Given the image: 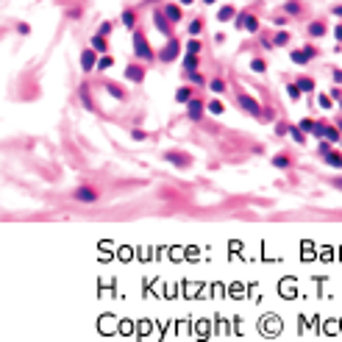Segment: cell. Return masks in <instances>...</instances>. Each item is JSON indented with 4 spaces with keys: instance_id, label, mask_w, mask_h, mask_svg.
Wrapping results in <instances>:
<instances>
[{
    "instance_id": "obj_1",
    "label": "cell",
    "mask_w": 342,
    "mask_h": 342,
    "mask_svg": "<svg viewBox=\"0 0 342 342\" xmlns=\"http://www.w3.org/2000/svg\"><path fill=\"white\" fill-rule=\"evenodd\" d=\"M134 56H137L139 61H147V64L159 58V53H153V48L147 45L145 31H139V28H134Z\"/></svg>"
},
{
    "instance_id": "obj_2",
    "label": "cell",
    "mask_w": 342,
    "mask_h": 342,
    "mask_svg": "<svg viewBox=\"0 0 342 342\" xmlns=\"http://www.w3.org/2000/svg\"><path fill=\"white\" fill-rule=\"evenodd\" d=\"M75 200V203H84V206H92V203H98L100 200V190L98 186H92V184H78L73 190V195H70Z\"/></svg>"
},
{
    "instance_id": "obj_3",
    "label": "cell",
    "mask_w": 342,
    "mask_h": 342,
    "mask_svg": "<svg viewBox=\"0 0 342 342\" xmlns=\"http://www.w3.org/2000/svg\"><path fill=\"white\" fill-rule=\"evenodd\" d=\"M234 25H237L239 31H247V34H259V28H262V22H259V17L253 14V11H237V20H234Z\"/></svg>"
},
{
    "instance_id": "obj_4",
    "label": "cell",
    "mask_w": 342,
    "mask_h": 342,
    "mask_svg": "<svg viewBox=\"0 0 342 342\" xmlns=\"http://www.w3.org/2000/svg\"><path fill=\"white\" fill-rule=\"evenodd\" d=\"M178 56H181V42H178L175 37H167L164 48L159 50V61H162V64H170V61H175Z\"/></svg>"
},
{
    "instance_id": "obj_5",
    "label": "cell",
    "mask_w": 342,
    "mask_h": 342,
    "mask_svg": "<svg viewBox=\"0 0 342 342\" xmlns=\"http://www.w3.org/2000/svg\"><path fill=\"white\" fill-rule=\"evenodd\" d=\"M237 106H239L242 111H247L251 117L262 120V111H264V109H262V103H259L256 98H251V95H245V92H242V95H237Z\"/></svg>"
},
{
    "instance_id": "obj_6",
    "label": "cell",
    "mask_w": 342,
    "mask_h": 342,
    "mask_svg": "<svg viewBox=\"0 0 342 342\" xmlns=\"http://www.w3.org/2000/svg\"><path fill=\"white\" fill-rule=\"evenodd\" d=\"M153 22H156V31H159V34H164V37H173L175 22L170 20L167 14H164V9H156V11H153Z\"/></svg>"
},
{
    "instance_id": "obj_7",
    "label": "cell",
    "mask_w": 342,
    "mask_h": 342,
    "mask_svg": "<svg viewBox=\"0 0 342 342\" xmlns=\"http://www.w3.org/2000/svg\"><path fill=\"white\" fill-rule=\"evenodd\" d=\"M98 61H100V53L92 48V45L81 50V70H84V73H92V70H98Z\"/></svg>"
},
{
    "instance_id": "obj_8",
    "label": "cell",
    "mask_w": 342,
    "mask_h": 342,
    "mask_svg": "<svg viewBox=\"0 0 342 342\" xmlns=\"http://www.w3.org/2000/svg\"><path fill=\"white\" fill-rule=\"evenodd\" d=\"M317 56V48L315 45H306V48H298V50H292L290 53V58H292V64H298V67H303V64H309L312 58Z\"/></svg>"
},
{
    "instance_id": "obj_9",
    "label": "cell",
    "mask_w": 342,
    "mask_h": 342,
    "mask_svg": "<svg viewBox=\"0 0 342 342\" xmlns=\"http://www.w3.org/2000/svg\"><path fill=\"white\" fill-rule=\"evenodd\" d=\"M145 75H147V67H145V64H139V61H131L126 67V81H128V84H142Z\"/></svg>"
},
{
    "instance_id": "obj_10",
    "label": "cell",
    "mask_w": 342,
    "mask_h": 342,
    "mask_svg": "<svg viewBox=\"0 0 342 342\" xmlns=\"http://www.w3.org/2000/svg\"><path fill=\"white\" fill-rule=\"evenodd\" d=\"M206 111H209V109H206V103L200 98H192L190 103H186V117H190L192 122H200L206 117Z\"/></svg>"
},
{
    "instance_id": "obj_11",
    "label": "cell",
    "mask_w": 342,
    "mask_h": 342,
    "mask_svg": "<svg viewBox=\"0 0 342 342\" xmlns=\"http://www.w3.org/2000/svg\"><path fill=\"white\" fill-rule=\"evenodd\" d=\"M78 98H81V103H84L86 111L98 114V103H95V98H92V86H89V84H81V86H78Z\"/></svg>"
},
{
    "instance_id": "obj_12",
    "label": "cell",
    "mask_w": 342,
    "mask_h": 342,
    "mask_svg": "<svg viewBox=\"0 0 342 342\" xmlns=\"http://www.w3.org/2000/svg\"><path fill=\"white\" fill-rule=\"evenodd\" d=\"M328 34V22L326 20H312L309 25H306V37L309 39H323Z\"/></svg>"
},
{
    "instance_id": "obj_13",
    "label": "cell",
    "mask_w": 342,
    "mask_h": 342,
    "mask_svg": "<svg viewBox=\"0 0 342 342\" xmlns=\"http://www.w3.org/2000/svg\"><path fill=\"white\" fill-rule=\"evenodd\" d=\"M103 89H106V95L114 100H128V89H122L117 81H103Z\"/></svg>"
},
{
    "instance_id": "obj_14",
    "label": "cell",
    "mask_w": 342,
    "mask_h": 342,
    "mask_svg": "<svg viewBox=\"0 0 342 342\" xmlns=\"http://www.w3.org/2000/svg\"><path fill=\"white\" fill-rule=\"evenodd\" d=\"M164 159H167L170 164H175V167H190V164H192V159L186 156L184 150H167V153H164Z\"/></svg>"
},
{
    "instance_id": "obj_15",
    "label": "cell",
    "mask_w": 342,
    "mask_h": 342,
    "mask_svg": "<svg viewBox=\"0 0 342 342\" xmlns=\"http://www.w3.org/2000/svg\"><path fill=\"white\" fill-rule=\"evenodd\" d=\"M281 14L300 17V14H303V0H284V6H281Z\"/></svg>"
},
{
    "instance_id": "obj_16",
    "label": "cell",
    "mask_w": 342,
    "mask_h": 342,
    "mask_svg": "<svg viewBox=\"0 0 342 342\" xmlns=\"http://www.w3.org/2000/svg\"><path fill=\"white\" fill-rule=\"evenodd\" d=\"M195 98V86L192 84H184V86H178V89H175V103H190V100Z\"/></svg>"
},
{
    "instance_id": "obj_17",
    "label": "cell",
    "mask_w": 342,
    "mask_h": 342,
    "mask_svg": "<svg viewBox=\"0 0 342 342\" xmlns=\"http://www.w3.org/2000/svg\"><path fill=\"white\" fill-rule=\"evenodd\" d=\"M137 20H139V14H137V9H126L120 14V22L122 25L128 28V31H134V28H137Z\"/></svg>"
},
{
    "instance_id": "obj_18",
    "label": "cell",
    "mask_w": 342,
    "mask_h": 342,
    "mask_svg": "<svg viewBox=\"0 0 342 342\" xmlns=\"http://www.w3.org/2000/svg\"><path fill=\"white\" fill-rule=\"evenodd\" d=\"M164 14H167L173 22L184 20V9H181V3H167V6H164Z\"/></svg>"
},
{
    "instance_id": "obj_19",
    "label": "cell",
    "mask_w": 342,
    "mask_h": 342,
    "mask_svg": "<svg viewBox=\"0 0 342 342\" xmlns=\"http://www.w3.org/2000/svg\"><path fill=\"white\" fill-rule=\"evenodd\" d=\"M292 156H290V153H284V150H281V153H275V156H273V167H278V170H290L292 167Z\"/></svg>"
},
{
    "instance_id": "obj_20",
    "label": "cell",
    "mask_w": 342,
    "mask_h": 342,
    "mask_svg": "<svg viewBox=\"0 0 342 342\" xmlns=\"http://www.w3.org/2000/svg\"><path fill=\"white\" fill-rule=\"evenodd\" d=\"M89 45L100 53V56H103V53H109V37H103V34H95V37L89 39Z\"/></svg>"
},
{
    "instance_id": "obj_21",
    "label": "cell",
    "mask_w": 342,
    "mask_h": 342,
    "mask_svg": "<svg viewBox=\"0 0 342 342\" xmlns=\"http://www.w3.org/2000/svg\"><path fill=\"white\" fill-rule=\"evenodd\" d=\"M217 20H220V22H231V20H237V9H234L231 3L220 6V11H217Z\"/></svg>"
},
{
    "instance_id": "obj_22",
    "label": "cell",
    "mask_w": 342,
    "mask_h": 342,
    "mask_svg": "<svg viewBox=\"0 0 342 342\" xmlns=\"http://www.w3.org/2000/svg\"><path fill=\"white\" fill-rule=\"evenodd\" d=\"M323 162H328V164H331V167L342 170V153H339V150H334V147H331V150H328L326 156H323Z\"/></svg>"
},
{
    "instance_id": "obj_23",
    "label": "cell",
    "mask_w": 342,
    "mask_h": 342,
    "mask_svg": "<svg viewBox=\"0 0 342 342\" xmlns=\"http://www.w3.org/2000/svg\"><path fill=\"white\" fill-rule=\"evenodd\" d=\"M295 84H298L300 86V92H303V95H306V92H315V78H312V75H300V78L298 81H295Z\"/></svg>"
},
{
    "instance_id": "obj_24",
    "label": "cell",
    "mask_w": 342,
    "mask_h": 342,
    "mask_svg": "<svg viewBox=\"0 0 342 342\" xmlns=\"http://www.w3.org/2000/svg\"><path fill=\"white\" fill-rule=\"evenodd\" d=\"M251 73L264 75V73H267V61H264L262 56H253V58H251Z\"/></svg>"
},
{
    "instance_id": "obj_25",
    "label": "cell",
    "mask_w": 342,
    "mask_h": 342,
    "mask_svg": "<svg viewBox=\"0 0 342 342\" xmlns=\"http://www.w3.org/2000/svg\"><path fill=\"white\" fill-rule=\"evenodd\" d=\"M203 28H206V22L200 20V17H195V20L186 25V31H190V37H200V34H203Z\"/></svg>"
},
{
    "instance_id": "obj_26",
    "label": "cell",
    "mask_w": 342,
    "mask_h": 342,
    "mask_svg": "<svg viewBox=\"0 0 342 342\" xmlns=\"http://www.w3.org/2000/svg\"><path fill=\"white\" fill-rule=\"evenodd\" d=\"M186 53H195V56H200V50H203V42H200V37H190V42L184 45Z\"/></svg>"
},
{
    "instance_id": "obj_27",
    "label": "cell",
    "mask_w": 342,
    "mask_h": 342,
    "mask_svg": "<svg viewBox=\"0 0 342 342\" xmlns=\"http://www.w3.org/2000/svg\"><path fill=\"white\" fill-rule=\"evenodd\" d=\"M287 134H290V137H292L298 145H306V131H303L300 126H290V131H287Z\"/></svg>"
},
{
    "instance_id": "obj_28",
    "label": "cell",
    "mask_w": 342,
    "mask_h": 342,
    "mask_svg": "<svg viewBox=\"0 0 342 342\" xmlns=\"http://www.w3.org/2000/svg\"><path fill=\"white\" fill-rule=\"evenodd\" d=\"M209 89L214 92V95H223V92L228 89V84H226V78H211L209 81Z\"/></svg>"
},
{
    "instance_id": "obj_29",
    "label": "cell",
    "mask_w": 342,
    "mask_h": 342,
    "mask_svg": "<svg viewBox=\"0 0 342 342\" xmlns=\"http://www.w3.org/2000/svg\"><path fill=\"white\" fill-rule=\"evenodd\" d=\"M186 78H190V84H195V86H209V81L203 78V75L198 73V70H192V73H184Z\"/></svg>"
},
{
    "instance_id": "obj_30",
    "label": "cell",
    "mask_w": 342,
    "mask_h": 342,
    "mask_svg": "<svg viewBox=\"0 0 342 342\" xmlns=\"http://www.w3.org/2000/svg\"><path fill=\"white\" fill-rule=\"evenodd\" d=\"M109 67H114V56H111V53H103L100 61H98V70H100V73H106Z\"/></svg>"
},
{
    "instance_id": "obj_31",
    "label": "cell",
    "mask_w": 342,
    "mask_h": 342,
    "mask_svg": "<svg viewBox=\"0 0 342 342\" xmlns=\"http://www.w3.org/2000/svg\"><path fill=\"white\" fill-rule=\"evenodd\" d=\"M290 31H278V34H275V37H273V45H275V48H284V45H290Z\"/></svg>"
},
{
    "instance_id": "obj_32",
    "label": "cell",
    "mask_w": 342,
    "mask_h": 342,
    "mask_svg": "<svg viewBox=\"0 0 342 342\" xmlns=\"http://www.w3.org/2000/svg\"><path fill=\"white\" fill-rule=\"evenodd\" d=\"M192 70H198V56L195 53H186L184 56V73H192Z\"/></svg>"
},
{
    "instance_id": "obj_33",
    "label": "cell",
    "mask_w": 342,
    "mask_h": 342,
    "mask_svg": "<svg viewBox=\"0 0 342 342\" xmlns=\"http://www.w3.org/2000/svg\"><path fill=\"white\" fill-rule=\"evenodd\" d=\"M312 134H315L317 139H326V134H328V122H326V120H317V122H315V131H312Z\"/></svg>"
},
{
    "instance_id": "obj_34",
    "label": "cell",
    "mask_w": 342,
    "mask_h": 342,
    "mask_svg": "<svg viewBox=\"0 0 342 342\" xmlns=\"http://www.w3.org/2000/svg\"><path fill=\"white\" fill-rule=\"evenodd\" d=\"M206 109H209V114H214V117L226 114V106H223L220 100H211V103H206Z\"/></svg>"
},
{
    "instance_id": "obj_35",
    "label": "cell",
    "mask_w": 342,
    "mask_h": 342,
    "mask_svg": "<svg viewBox=\"0 0 342 342\" xmlns=\"http://www.w3.org/2000/svg\"><path fill=\"white\" fill-rule=\"evenodd\" d=\"M326 139H328V142H342V131H339V126H328Z\"/></svg>"
},
{
    "instance_id": "obj_36",
    "label": "cell",
    "mask_w": 342,
    "mask_h": 342,
    "mask_svg": "<svg viewBox=\"0 0 342 342\" xmlns=\"http://www.w3.org/2000/svg\"><path fill=\"white\" fill-rule=\"evenodd\" d=\"M317 106L331 111V109H334V98H331V95H317Z\"/></svg>"
},
{
    "instance_id": "obj_37",
    "label": "cell",
    "mask_w": 342,
    "mask_h": 342,
    "mask_svg": "<svg viewBox=\"0 0 342 342\" xmlns=\"http://www.w3.org/2000/svg\"><path fill=\"white\" fill-rule=\"evenodd\" d=\"M287 95H290V100L295 103V100H300V95H303V92H300L298 84H287Z\"/></svg>"
},
{
    "instance_id": "obj_38",
    "label": "cell",
    "mask_w": 342,
    "mask_h": 342,
    "mask_svg": "<svg viewBox=\"0 0 342 342\" xmlns=\"http://www.w3.org/2000/svg\"><path fill=\"white\" fill-rule=\"evenodd\" d=\"M111 31H114V22H109V20L100 22V25H98V34H103V37H109Z\"/></svg>"
},
{
    "instance_id": "obj_39",
    "label": "cell",
    "mask_w": 342,
    "mask_h": 342,
    "mask_svg": "<svg viewBox=\"0 0 342 342\" xmlns=\"http://www.w3.org/2000/svg\"><path fill=\"white\" fill-rule=\"evenodd\" d=\"M315 122H317V120H309V117H306V120H300V122H298V126H300V128H303V131H306V134H312V131H315Z\"/></svg>"
},
{
    "instance_id": "obj_40",
    "label": "cell",
    "mask_w": 342,
    "mask_h": 342,
    "mask_svg": "<svg viewBox=\"0 0 342 342\" xmlns=\"http://www.w3.org/2000/svg\"><path fill=\"white\" fill-rule=\"evenodd\" d=\"M81 14H84V9H78V6H75V9H67V20H81Z\"/></svg>"
},
{
    "instance_id": "obj_41",
    "label": "cell",
    "mask_w": 342,
    "mask_h": 342,
    "mask_svg": "<svg viewBox=\"0 0 342 342\" xmlns=\"http://www.w3.org/2000/svg\"><path fill=\"white\" fill-rule=\"evenodd\" d=\"M145 137H147V131H142V128H134V131H131V139H134V142H142Z\"/></svg>"
},
{
    "instance_id": "obj_42",
    "label": "cell",
    "mask_w": 342,
    "mask_h": 342,
    "mask_svg": "<svg viewBox=\"0 0 342 342\" xmlns=\"http://www.w3.org/2000/svg\"><path fill=\"white\" fill-rule=\"evenodd\" d=\"M262 120H267V122H273V120H275V114H273V109H264V111H262Z\"/></svg>"
},
{
    "instance_id": "obj_43",
    "label": "cell",
    "mask_w": 342,
    "mask_h": 342,
    "mask_svg": "<svg viewBox=\"0 0 342 342\" xmlns=\"http://www.w3.org/2000/svg\"><path fill=\"white\" fill-rule=\"evenodd\" d=\"M331 98H334V100H342V84H337V86L331 89Z\"/></svg>"
},
{
    "instance_id": "obj_44",
    "label": "cell",
    "mask_w": 342,
    "mask_h": 342,
    "mask_svg": "<svg viewBox=\"0 0 342 342\" xmlns=\"http://www.w3.org/2000/svg\"><path fill=\"white\" fill-rule=\"evenodd\" d=\"M334 39L342 45V22H337V28H334Z\"/></svg>"
},
{
    "instance_id": "obj_45",
    "label": "cell",
    "mask_w": 342,
    "mask_h": 342,
    "mask_svg": "<svg viewBox=\"0 0 342 342\" xmlns=\"http://www.w3.org/2000/svg\"><path fill=\"white\" fill-rule=\"evenodd\" d=\"M331 14H334V17H339V20H342V3H337V6H331Z\"/></svg>"
},
{
    "instance_id": "obj_46",
    "label": "cell",
    "mask_w": 342,
    "mask_h": 342,
    "mask_svg": "<svg viewBox=\"0 0 342 342\" xmlns=\"http://www.w3.org/2000/svg\"><path fill=\"white\" fill-rule=\"evenodd\" d=\"M328 150H331V145H326V139H323V145H320V159H323V156H326V153H328Z\"/></svg>"
},
{
    "instance_id": "obj_47",
    "label": "cell",
    "mask_w": 342,
    "mask_h": 342,
    "mask_svg": "<svg viewBox=\"0 0 342 342\" xmlns=\"http://www.w3.org/2000/svg\"><path fill=\"white\" fill-rule=\"evenodd\" d=\"M334 81H337V84H342V70H339V67L334 70Z\"/></svg>"
},
{
    "instance_id": "obj_48",
    "label": "cell",
    "mask_w": 342,
    "mask_h": 342,
    "mask_svg": "<svg viewBox=\"0 0 342 342\" xmlns=\"http://www.w3.org/2000/svg\"><path fill=\"white\" fill-rule=\"evenodd\" d=\"M178 3H181V6H192L195 0H178Z\"/></svg>"
},
{
    "instance_id": "obj_49",
    "label": "cell",
    "mask_w": 342,
    "mask_h": 342,
    "mask_svg": "<svg viewBox=\"0 0 342 342\" xmlns=\"http://www.w3.org/2000/svg\"><path fill=\"white\" fill-rule=\"evenodd\" d=\"M200 3H206V6H211V3H217V0H200Z\"/></svg>"
},
{
    "instance_id": "obj_50",
    "label": "cell",
    "mask_w": 342,
    "mask_h": 342,
    "mask_svg": "<svg viewBox=\"0 0 342 342\" xmlns=\"http://www.w3.org/2000/svg\"><path fill=\"white\" fill-rule=\"evenodd\" d=\"M337 126H339V131H342V120H339V122H337Z\"/></svg>"
},
{
    "instance_id": "obj_51",
    "label": "cell",
    "mask_w": 342,
    "mask_h": 342,
    "mask_svg": "<svg viewBox=\"0 0 342 342\" xmlns=\"http://www.w3.org/2000/svg\"><path fill=\"white\" fill-rule=\"evenodd\" d=\"M339 111H342V100H339Z\"/></svg>"
}]
</instances>
